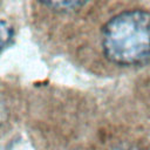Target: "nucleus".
Instances as JSON below:
<instances>
[{"instance_id": "f03ea898", "label": "nucleus", "mask_w": 150, "mask_h": 150, "mask_svg": "<svg viewBox=\"0 0 150 150\" xmlns=\"http://www.w3.org/2000/svg\"><path fill=\"white\" fill-rule=\"evenodd\" d=\"M86 2L82 1H49V2H43L45 6H48L49 8H53L54 11L59 12H71L81 8Z\"/></svg>"}, {"instance_id": "20e7f679", "label": "nucleus", "mask_w": 150, "mask_h": 150, "mask_svg": "<svg viewBox=\"0 0 150 150\" xmlns=\"http://www.w3.org/2000/svg\"><path fill=\"white\" fill-rule=\"evenodd\" d=\"M115 150H135V149H131V148H117Z\"/></svg>"}, {"instance_id": "f257e3e1", "label": "nucleus", "mask_w": 150, "mask_h": 150, "mask_svg": "<svg viewBox=\"0 0 150 150\" xmlns=\"http://www.w3.org/2000/svg\"><path fill=\"white\" fill-rule=\"evenodd\" d=\"M105 56L120 66H138L150 60V12L124 11L112 16L102 30Z\"/></svg>"}, {"instance_id": "7ed1b4c3", "label": "nucleus", "mask_w": 150, "mask_h": 150, "mask_svg": "<svg viewBox=\"0 0 150 150\" xmlns=\"http://www.w3.org/2000/svg\"><path fill=\"white\" fill-rule=\"evenodd\" d=\"M13 38H14V30L12 26L6 21L0 20V50L6 48L8 45H11Z\"/></svg>"}]
</instances>
